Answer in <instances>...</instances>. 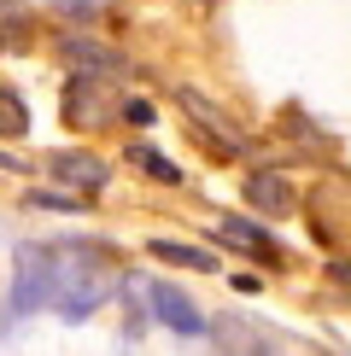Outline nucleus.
I'll return each instance as SVG.
<instances>
[{"instance_id":"f257e3e1","label":"nucleus","mask_w":351,"mask_h":356,"mask_svg":"<svg viewBox=\"0 0 351 356\" xmlns=\"http://www.w3.org/2000/svg\"><path fill=\"white\" fill-rule=\"evenodd\" d=\"M106 292H111V275L100 263H77L70 251H58V298H53V309L65 321H88L106 304Z\"/></svg>"},{"instance_id":"f03ea898","label":"nucleus","mask_w":351,"mask_h":356,"mask_svg":"<svg viewBox=\"0 0 351 356\" xmlns=\"http://www.w3.org/2000/svg\"><path fill=\"white\" fill-rule=\"evenodd\" d=\"M58 298V251L24 245L18 251V280H12V316H36Z\"/></svg>"},{"instance_id":"7ed1b4c3","label":"nucleus","mask_w":351,"mask_h":356,"mask_svg":"<svg viewBox=\"0 0 351 356\" xmlns=\"http://www.w3.org/2000/svg\"><path fill=\"white\" fill-rule=\"evenodd\" d=\"M65 123L70 129L111 123V88H106V76H70V88H65Z\"/></svg>"},{"instance_id":"20e7f679","label":"nucleus","mask_w":351,"mask_h":356,"mask_svg":"<svg viewBox=\"0 0 351 356\" xmlns=\"http://www.w3.org/2000/svg\"><path fill=\"white\" fill-rule=\"evenodd\" d=\"M146 309H153V316L164 321L170 333H182V339H199L205 327H211V321L199 316V304L187 298V292H176V286H164V280H153V286H146Z\"/></svg>"},{"instance_id":"39448f33","label":"nucleus","mask_w":351,"mask_h":356,"mask_svg":"<svg viewBox=\"0 0 351 356\" xmlns=\"http://www.w3.org/2000/svg\"><path fill=\"white\" fill-rule=\"evenodd\" d=\"M47 170H53V181H65V187H77V193H100V187L111 181V164H106V158H94V152H53Z\"/></svg>"},{"instance_id":"423d86ee","label":"nucleus","mask_w":351,"mask_h":356,"mask_svg":"<svg viewBox=\"0 0 351 356\" xmlns=\"http://www.w3.org/2000/svg\"><path fill=\"white\" fill-rule=\"evenodd\" d=\"M246 204H258V211L281 216V211H292V181H287V175H275V170L246 175Z\"/></svg>"},{"instance_id":"0eeeda50","label":"nucleus","mask_w":351,"mask_h":356,"mask_svg":"<svg viewBox=\"0 0 351 356\" xmlns=\"http://www.w3.org/2000/svg\"><path fill=\"white\" fill-rule=\"evenodd\" d=\"M176 99H182V111L194 117V123H205V129H211L223 152H240V129H234V123H228V117L217 111V106H205V99L194 94V88H182V94H176Z\"/></svg>"},{"instance_id":"6e6552de","label":"nucleus","mask_w":351,"mask_h":356,"mask_svg":"<svg viewBox=\"0 0 351 356\" xmlns=\"http://www.w3.org/2000/svg\"><path fill=\"white\" fill-rule=\"evenodd\" d=\"M217 240H223V245H240V251H258V257H270V263L281 257V251H275V240L258 228V222H246V216H228V222H217Z\"/></svg>"},{"instance_id":"1a4fd4ad","label":"nucleus","mask_w":351,"mask_h":356,"mask_svg":"<svg viewBox=\"0 0 351 356\" xmlns=\"http://www.w3.org/2000/svg\"><path fill=\"white\" fill-rule=\"evenodd\" d=\"M65 58L77 65V76H88V70H100V76L111 70V76H117V70H123V58H117L111 47H100V41H88V35H70L65 41Z\"/></svg>"},{"instance_id":"9d476101","label":"nucleus","mask_w":351,"mask_h":356,"mask_svg":"<svg viewBox=\"0 0 351 356\" xmlns=\"http://www.w3.org/2000/svg\"><path fill=\"white\" fill-rule=\"evenodd\" d=\"M153 257L158 263H176V269H199V275H217V257L205 245H182V240H153Z\"/></svg>"},{"instance_id":"9b49d317","label":"nucleus","mask_w":351,"mask_h":356,"mask_svg":"<svg viewBox=\"0 0 351 356\" xmlns=\"http://www.w3.org/2000/svg\"><path fill=\"white\" fill-rule=\"evenodd\" d=\"M129 164H135V170H146V175H153V181H164V187H176V181H182V170H176L170 164V158L164 152H153V146H129Z\"/></svg>"},{"instance_id":"f8f14e48","label":"nucleus","mask_w":351,"mask_h":356,"mask_svg":"<svg viewBox=\"0 0 351 356\" xmlns=\"http://www.w3.org/2000/svg\"><path fill=\"white\" fill-rule=\"evenodd\" d=\"M18 135H29V106L12 88H0V140H18Z\"/></svg>"},{"instance_id":"ddd939ff","label":"nucleus","mask_w":351,"mask_h":356,"mask_svg":"<svg viewBox=\"0 0 351 356\" xmlns=\"http://www.w3.org/2000/svg\"><path fill=\"white\" fill-rule=\"evenodd\" d=\"M29 204H36V211H82L77 193H29Z\"/></svg>"},{"instance_id":"4468645a","label":"nucleus","mask_w":351,"mask_h":356,"mask_svg":"<svg viewBox=\"0 0 351 356\" xmlns=\"http://www.w3.org/2000/svg\"><path fill=\"white\" fill-rule=\"evenodd\" d=\"M58 18H100L106 12V0H53Z\"/></svg>"},{"instance_id":"2eb2a0df","label":"nucleus","mask_w":351,"mask_h":356,"mask_svg":"<svg viewBox=\"0 0 351 356\" xmlns=\"http://www.w3.org/2000/svg\"><path fill=\"white\" fill-rule=\"evenodd\" d=\"M123 117H129V123H153V106H146V99H129Z\"/></svg>"}]
</instances>
